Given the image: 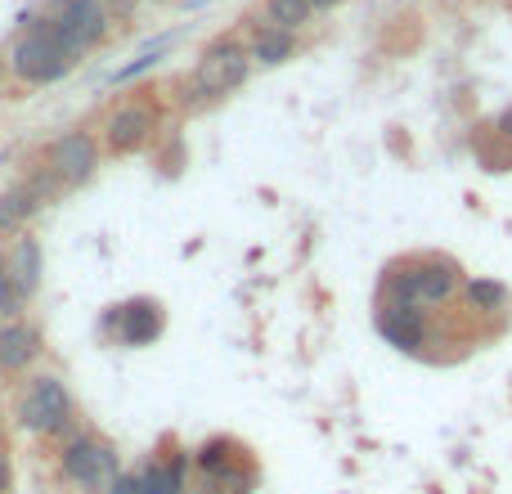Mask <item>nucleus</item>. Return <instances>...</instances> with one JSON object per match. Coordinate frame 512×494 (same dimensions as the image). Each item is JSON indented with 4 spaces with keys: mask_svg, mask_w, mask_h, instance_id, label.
Here are the masks:
<instances>
[{
    "mask_svg": "<svg viewBox=\"0 0 512 494\" xmlns=\"http://www.w3.org/2000/svg\"><path fill=\"white\" fill-rule=\"evenodd\" d=\"M243 77H248V59H243L239 45L225 41L203 54V63H198V72H194V86L203 90V95H225V90L243 86Z\"/></svg>",
    "mask_w": 512,
    "mask_h": 494,
    "instance_id": "nucleus-3",
    "label": "nucleus"
},
{
    "mask_svg": "<svg viewBox=\"0 0 512 494\" xmlns=\"http://www.w3.org/2000/svg\"><path fill=\"white\" fill-rule=\"evenodd\" d=\"M36 355V337L23 324H0V369H23Z\"/></svg>",
    "mask_w": 512,
    "mask_h": 494,
    "instance_id": "nucleus-9",
    "label": "nucleus"
},
{
    "mask_svg": "<svg viewBox=\"0 0 512 494\" xmlns=\"http://www.w3.org/2000/svg\"><path fill=\"white\" fill-rule=\"evenodd\" d=\"M68 63H72L68 50H63V41L50 32V27L32 32L14 50V68H18V77H27V81H54L68 72Z\"/></svg>",
    "mask_w": 512,
    "mask_h": 494,
    "instance_id": "nucleus-1",
    "label": "nucleus"
},
{
    "mask_svg": "<svg viewBox=\"0 0 512 494\" xmlns=\"http://www.w3.org/2000/svg\"><path fill=\"white\" fill-rule=\"evenodd\" d=\"M144 490L149 494H176L180 481H176V472H167V468H149L144 472Z\"/></svg>",
    "mask_w": 512,
    "mask_h": 494,
    "instance_id": "nucleus-17",
    "label": "nucleus"
},
{
    "mask_svg": "<svg viewBox=\"0 0 512 494\" xmlns=\"http://www.w3.org/2000/svg\"><path fill=\"white\" fill-rule=\"evenodd\" d=\"M149 131H153V113L144 104H131V108H122V113L108 122V144H113L117 153L135 149V144H140Z\"/></svg>",
    "mask_w": 512,
    "mask_h": 494,
    "instance_id": "nucleus-8",
    "label": "nucleus"
},
{
    "mask_svg": "<svg viewBox=\"0 0 512 494\" xmlns=\"http://www.w3.org/2000/svg\"><path fill=\"white\" fill-rule=\"evenodd\" d=\"M32 212H36V194H32V189H9V194L0 198V230H18V225H23Z\"/></svg>",
    "mask_w": 512,
    "mask_h": 494,
    "instance_id": "nucleus-12",
    "label": "nucleus"
},
{
    "mask_svg": "<svg viewBox=\"0 0 512 494\" xmlns=\"http://www.w3.org/2000/svg\"><path fill=\"white\" fill-rule=\"evenodd\" d=\"M90 171H95V144L86 135H63L54 144V176L81 185V180H90Z\"/></svg>",
    "mask_w": 512,
    "mask_h": 494,
    "instance_id": "nucleus-6",
    "label": "nucleus"
},
{
    "mask_svg": "<svg viewBox=\"0 0 512 494\" xmlns=\"http://www.w3.org/2000/svg\"><path fill=\"white\" fill-rule=\"evenodd\" d=\"M63 472L90 494H99L104 486H117V481H122L117 477L113 454L99 450V445H90V441H72L68 450H63Z\"/></svg>",
    "mask_w": 512,
    "mask_h": 494,
    "instance_id": "nucleus-2",
    "label": "nucleus"
},
{
    "mask_svg": "<svg viewBox=\"0 0 512 494\" xmlns=\"http://www.w3.org/2000/svg\"><path fill=\"white\" fill-rule=\"evenodd\" d=\"M292 54V36L283 32V27H270V32H261V41H256V59L261 63H279Z\"/></svg>",
    "mask_w": 512,
    "mask_h": 494,
    "instance_id": "nucleus-15",
    "label": "nucleus"
},
{
    "mask_svg": "<svg viewBox=\"0 0 512 494\" xmlns=\"http://www.w3.org/2000/svg\"><path fill=\"white\" fill-rule=\"evenodd\" d=\"M153 63H158V59H153V54H149V59H135V63H131V68H122V72H117V81H126V77H135V72H144V68H153Z\"/></svg>",
    "mask_w": 512,
    "mask_h": 494,
    "instance_id": "nucleus-19",
    "label": "nucleus"
},
{
    "mask_svg": "<svg viewBox=\"0 0 512 494\" xmlns=\"http://www.w3.org/2000/svg\"><path fill=\"white\" fill-rule=\"evenodd\" d=\"M68 423V391L54 378H41L23 400V427L27 432H59Z\"/></svg>",
    "mask_w": 512,
    "mask_h": 494,
    "instance_id": "nucleus-4",
    "label": "nucleus"
},
{
    "mask_svg": "<svg viewBox=\"0 0 512 494\" xmlns=\"http://www.w3.org/2000/svg\"><path fill=\"white\" fill-rule=\"evenodd\" d=\"M18 306H23V292H18L9 261L0 256V315H18Z\"/></svg>",
    "mask_w": 512,
    "mask_h": 494,
    "instance_id": "nucleus-16",
    "label": "nucleus"
},
{
    "mask_svg": "<svg viewBox=\"0 0 512 494\" xmlns=\"http://www.w3.org/2000/svg\"><path fill=\"white\" fill-rule=\"evenodd\" d=\"M468 301L477 310H499L508 301V288L504 283H495V279H472L468 283Z\"/></svg>",
    "mask_w": 512,
    "mask_h": 494,
    "instance_id": "nucleus-13",
    "label": "nucleus"
},
{
    "mask_svg": "<svg viewBox=\"0 0 512 494\" xmlns=\"http://www.w3.org/2000/svg\"><path fill=\"white\" fill-rule=\"evenodd\" d=\"M270 18L274 27L292 32V27H301L310 18V0H270Z\"/></svg>",
    "mask_w": 512,
    "mask_h": 494,
    "instance_id": "nucleus-14",
    "label": "nucleus"
},
{
    "mask_svg": "<svg viewBox=\"0 0 512 494\" xmlns=\"http://www.w3.org/2000/svg\"><path fill=\"white\" fill-rule=\"evenodd\" d=\"M9 270H14L18 292H23V297H32V292H36V283H41V247H36L32 239H23V243H18L14 265H9Z\"/></svg>",
    "mask_w": 512,
    "mask_h": 494,
    "instance_id": "nucleus-10",
    "label": "nucleus"
},
{
    "mask_svg": "<svg viewBox=\"0 0 512 494\" xmlns=\"http://www.w3.org/2000/svg\"><path fill=\"white\" fill-rule=\"evenodd\" d=\"M9 490V463H5V454H0V494Z\"/></svg>",
    "mask_w": 512,
    "mask_h": 494,
    "instance_id": "nucleus-20",
    "label": "nucleus"
},
{
    "mask_svg": "<svg viewBox=\"0 0 512 494\" xmlns=\"http://www.w3.org/2000/svg\"><path fill=\"white\" fill-rule=\"evenodd\" d=\"M108 494H149V490H144V477H140V481L122 477V481H117V486H113V490H108Z\"/></svg>",
    "mask_w": 512,
    "mask_h": 494,
    "instance_id": "nucleus-18",
    "label": "nucleus"
},
{
    "mask_svg": "<svg viewBox=\"0 0 512 494\" xmlns=\"http://www.w3.org/2000/svg\"><path fill=\"white\" fill-rule=\"evenodd\" d=\"M378 328L387 333L391 346H400V351H418V346H423V315H418L414 306H396V301H391V306L378 315Z\"/></svg>",
    "mask_w": 512,
    "mask_h": 494,
    "instance_id": "nucleus-7",
    "label": "nucleus"
},
{
    "mask_svg": "<svg viewBox=\"0 0 512 494\" xmlns=\"http://www.w3.org/2000/svg\"><path fill=\"white\" fill-rule=\"evenodd\" d=\"M99 27H104V9H99V0H68V9H63V18H54L50 32L63 41V50H81V45H90L99 36Z\"/></svg>",
    "mask_w": 512,
    "mask_h": 494,
    "instance_id": "nucleus-5",
    "label": "nucleus"
},
{
    "mask_svg": "<svg viewBox=\"0 0 512 494\" xmlns=\"http://www.w3.org/2000/svg\"><path fill=\"white\" fill-rule=\"evenodd\" d=\"M158 333H162L158 306H149V301H140V306H126V342L144 346V342H153Z\"/></svg>",
    "mask_w": 512,
    "mask_h": 494,
    "instance_id": "nucleus-11",
    "label": "nucleus"
},
{
    "mask_svg": "<svg viewBox=\"0 0 512 494\" xmlns=\"http://www.w3.org/2000/svg\"><path fill=\"white\" fill-rule=\"evenodd\" d=\"M337 0H310V9H333Z\"/></svg>",
    "mask_w": 512,
    "mask_h": 494,
    "instance_id": "nucleus-21",
    "label": "nucleus"
}]
</instances>
